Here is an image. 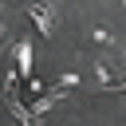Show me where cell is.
I'll use <instances>...</instances> for the list:
<instances>
[{
  "label": "cell",
  "mask_w": 126,
  "mask_h": 126,
  "mask_svg": "<svg viewBox=\"0 0 126 126\" xmlns=\"http://www.w3.org/2000/svg\"><path fill=\"white\" fill-rule=\"evenodd\" d=\"M28 20L35 24L39 35H51V32H55V8H51V4H35V0H32V4H28Z\"/></svg>",
  "instance_id": "1"
},
{
  "label": "cell",
  "mask_w": 126,
  "mask_h": 126,
  "mask_svg": "<svg viewBox=\"0 0 126 126\" xmlns=\"http://www.w3.org/2000/svg\"><path fill=\"white\" fill-rule=\"evenodd\" d=\"M16 59H20V75H24V79H32V43H28V39L16 47Z\"/></svg>",
  "instance_id": "2"
},
{
  "label": "cell",
  "mask_w": 126,
  "mask_h": 126,
  "mask_svg": "<svg viewBox=\"0 0 126 126\" xmlns=\"http://www.w3.org/2000/svg\"><path fill=\"white\" fill-rule=\"evenodd\" d=\"M59 98H63V91H51V94H43V98H35V102H32V114L39 118V114H43V110H51V106H55Z\"/></svg>",
  "instance_id": "3"
}]
</instances>
